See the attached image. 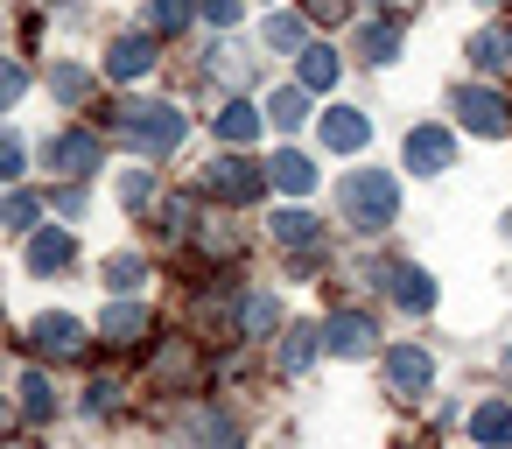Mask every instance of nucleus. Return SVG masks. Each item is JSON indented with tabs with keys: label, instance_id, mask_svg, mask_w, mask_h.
<instances>
[{
	"label": "nucleus",
	"instance_id": "f257e3e1",
	"mask_svg": "<svg viewBox=\"0 0 512 449\" xmlns=\"http://www.w3.org/2000/svg\"><path fill=\"white\" fill-rule=\"evenodd\" d=\"M113 113V127L141 148V155H169V148H183V113L176 106H148V99H127V106H106Z\"/></svg>",
	"mask_w": 512,
	"mask_h": 449
},
{
	"label": "nucleus",
	"instance_id": "f03ea898",
	"mask_svg": "<svg viewBox=\"0 0 512 449\" xmlns=\"http://www.w3.org/2000/svg\"><path fill=\"white\" fill-rule=\"evenodd\" d=\"M337 197H344V225H358V232H379V225H393V211H400V183H393L386 169H351Z\"/></svg>",
	"mask_w": 512,
	"mask_h": 449
},
{
	"label": "nucleus",
	"instance_id": "7ed1b4c3",
	"mask_svg": "<svg viewBox=\"0 0 512 449\" xmlns=\"http://www.w3.org/2000/svg\"><path fill=\"white\" fill-rule=\"evenodd\" d=\"M449 113L463 120V134H484V141L512 134V106H505L491 85H456V92H449Z\"/></svg>",
	"mask_w": 512,
	"mask_h": 449
},
{
	"label": "nucleus",
	"instance_id": "20e7f679",
	"mask_svg": "<svg viewBox=\"0 0 512 449\" xmlns=\"http://www.w3.org/2000/svg\"><path fill=\"white\" fill-rule=\"evenodd\" d=\"M204 190H211L218 204H253V197L267 190V169H260V162H246V155H225V162H211Z\"/></svg>",
	"mask_w": 512,
	"mask_h": 449
},
{
	"label": "nucleus",
	"instance_id": "39448f33",
	"mask_svg": "<svg viewBox=\"0 0 512 449\" xmlns=\"http://www.w3.org/2000/svg\"><path fill=\"white\" fill-rule=\"evenodd\" d=\"M372 344H379V323L365 309H344V316L323 323V351H337V358H365Z\"/></svg>",
	"mask_w": 512,
	"mask_h": 449
},
{
	"label": "nucleus",
	"instance_id": "423d86ee",
	"mask_svg": "<svg viewBox=\"0 0 512 449\" xmlns=\"http://www.w3.org/2000/svg\"><path fill=\"white\" fill-rule=\"evenodd\" d=\"M449 162H456V134L449 127H414L407 134V169L414 176H442Z\"/></svg>",
	"mask_w": 512,
	"mask_h": 449
},
{
	"label": "nucleus",
	"instance_id": "0eeeda50",
	"mask_svg": "<svg viewBox=\"0 0 512 449\" xmlns=\"http://www.w3.org/2000/svg\"><path fill=\"white\" fill-rule=\"evenodd\" d=\"M386 386H393V393H428V386H435V358H428L421 344H393V351H386Z\"/></svg>",
	"mask_w": 512,
	"mask_h": 449
},
{
	"label": "nucleus",
	"instance_id": "6e6552de",
	"mask_svg": "<svg viewBox=\"0 0 512 449\" xmlns=\"http://www.w3.org/2000/svg\"><path fill=\"white\" fill-rule=\"evenodd\" d=\"M43 169L92 176V169H99V141H92V134H50V141H43Z\"/></svg>",
	"mask_w": 512,
	"mask_h": 449
},
{
	"label": "nucleus",
	"instance_id": "1a4fd4ad",
	"mask_svg": "<svg viewBox=\"0 0 512 449\" xmlns=\"http://www.w3.org/2000/svg\"><path fill=\"white\" fill-rule=\"evenodd\" d=\"M29 337H36V351H43V358H78V351H85V323H78V316H64V309H57V316H36V330H29Z\"/></svg>",
	"mask_w": 512,
	"mask_h": 449
},
{
	"label": "nucleus",
	"instance_id": "9d476101",
	"mask_svg": "<svg viewBox=\"0 0 512 449\" xmlns=\"http://www.w3.org/2000/svg\"><path fill=\"white\" fill-rule=\"evenodd\" d=\"M183 435H190V449H239V421L225 407H190Z\"/></svg>",
	"mask_w": 512,
	"mask_h": 449
},
{
	"label": "nucleus",
	"instance_id": "9b49d317",
	"mask_svg": "<svg viewBox=\"0 0 512 449\" xmlns=\"http://www.w3.org/2000/svg\"><path fill=\"white\" fill-rule=\"evenodd\" d=\"M365 141H372V120H365L358 106H330V113H323V148L351 155V148H365Z\"/></svg>",
	"mask_w": 512,
	"mask_h": 449
},
{
	"label": "nucleus",
	"instance_id": "f8f14e48",
	"mask_svg": "<svg viewBox=\"0 0 512 449\" xmlns=\"http://www.w3.org/2000/svg\"><path fill=\"white\" fill-rule=\"evenodd\" d=\"M106 71H113V78H148V71H155V36H120V43L106 50Z\"/></svg>",
	"mask_w": 512,
	"mask_h": 449
},
{
	"label": "nucleus",
	"instance_id": "ddd939ff",
	"mask_svg": "<svg viewBox=\"0 0 512 449\" xmlns=\"http://www.w3.org/2000/svg\"><path fill=\"white\" fill-rule=\"evenodd\" d=\"M267 183H274V190H288V197H309V190H316V162H309V155H295V148H281V155L267 162Z\"/></svg>",
	"mask_w": 512,
	"mask_h": 449
},
{
	"label": "nucleus",
	"instance_id": "4468645a",
	"mask_svg": "<svg viewBox=\"0 0 512 449\" xmlns=\"http://www.w3.org/2000/svg\"><path fill=\"white\" fill-rule=\"evenodd\" d=\"M386 288H393V302H400V309H414V316H421V309H435V281H428L421 267H393V274H386Z\"/></svg>",
	"mask_w": 512,
	"mask_h": 449
},
{
	"label": "nucleus",
	"instance_id": "2eb2a0df",
	"mask_svg": "<svg viewBox=\"0 0 512 449\" xmlns=\"http://www.w3.org/2000/svg\"><path fill=\"white\" fill-rule=\"evenodd\" d=\"M141 330H148V309H141V302H113V309L99 316V337H106V344H141Z\"/></svg>",
	"mask_w": 512,
	"mask_h": 449
},
{
	"label": "nucleus",
	"instance_id": "dca6fc26",
	"mask_svg": "<svg viewBox=\"0 0 512 449\" xmlns=\"http://www.w3.org/2000/svg\"><path fill=\"white\" fill-rule=\"evenodd\" d=\"M71 253H78V246H71V232H57V225L29 239V267H36V274H57V267H71Z\"/></svg>",
	"mask_w": 512,
	"mask_h": 449
},
{
	"label": "nucleus",
	"instance_id": "f3484780",
	"mask_svg": "<svg viewBox=\"0 0 512 449\" xmlns=\"http://www.w3.org/2000/svg\"><path fill=\"white\" fill-rule=\"evenodd\" d=\"M470 435H477L484 449H505V442H512V407H505V400H484V407L470 414Z\"/></svg>",
	"mask_w": 512,
	"mask_h": 449
},
{
	"label": "nucleus",
	"instance_id": "a211bd4d",
	"mask_svg": "<svg viewBox=\"0 0 512 449\" xmlns=\"http://www.w3.org/2000/svg\"><path fill=\"white\" fill-rule=\"evenodd\" d=\"M470 64L477 71H505L512 64V29H477L470 36Z\"/></svg>",
	"mask_w": 512,
	"mask_h": 449
},
{
	"label": "nucleus",
	"instance_id": "6ab92c4d",
	"mask_svg": "<svg viewBox=\"0 0 512 449\" xmlns=\"http://www.w3.org/2000/svg\"><path fill=\"white\" fill-rule=\"evenodd\" d=\"M337 71H344V64H337V50H330V43H309V50H302V92H330V85H337Z\"/></svg>",
	"mask_w": 512,
	"mask_h": 449
},
{
	"label": "nucleus",
	"instance_id": "aec40b11",
	"mask_svg": "<svg viewBox=\"0 0 512 449\" xmlns=\"http://www.w3.org/2000/svg\"><path fill=\"white\" fill-rule=\"evenodd\" d=\"M274 323H281V302H274V295H260V288L239 295V337H267Z\"/></svg>",
	"mask_w": 512,
	"mask_h": 449
},
{
	"label": "nucleus",
	"instance_id": "412c9836",
	"mask_svg": "<svg viewBox=\"0 0 512 449\" xmlns=\"http://www.w3.org/2000/svg\"><path fill=\"white\" fill-rule=\"evenodd\" d=\"M274 239H281V246H295V253H309V246L323 239V225H316L309 211H274Z\"/></svg>",
	"mask_w": 512,
	"mask_h": 449
},
{
	"label": "nucleus",
	"instance_id": "4be33fe9",
	"mask_svg": "<svg viewBox=\"0 0 512 449\" xmlns=\"http://www.w3.org/2000/svg\"><path fill=\"white\" fill-rule=\"evenodd\" d=\"M211 127H218V141H232V148H246V141H253V134H260V113H253V106H239V99H232V106H225V113H218V120H211Z\"/></svg>",
	"mask_w": 512,
	"mask_h": 449
},
{
	"label": "nucleus",
	"instance_id": "5701e85b",
	"mask_svg": "<svg viewBox=\"0 0 512 449\" xmlns=\"http://www.w3.org/2000/svg\"><path fill=\"white\" fill-rule=\"evenodd\" d=\"M316 344H323V323H295V330H288V344H281V365H288V372H302V365L316 358Z\"/></svg>",
	"mask_w": 512,
	"mask_h": 449
},
{
	"label": "nucleus",
	"instance_id": "b1692460",
	"mask_svg": "<svg viewBox=\"0 0 512 449\" xmlns=\"http://www.w3.org/2000/svg\"><path fill=\"white\" fill-rule=\"evenodd\" d=\"M267 120H274L281 134H295V127L309 120V92H274V99H267Z\"/></svg>",
	"mask_w": 512,
	"mask_h": 449
},
{
	"label": "nucleus",
	"instance_id": "393cba45",
	"mask_svg": "<svg viewBox=\"0 0 512 449\" xmlns=\"http://www.w3.org/2000/svg\"><path fill=\"white\" fill-rule=\"evenodd\" d=\"M141 22H148V36H176V29L190 22V0H148Z\"/></svg>",
	"mask_w": 512,
	"mask_h": 449
},
{
	"label": "nucleus",
	"instance_id": "a878e982",
	"mask_svg": "<svg viewBox=\"0 0 512 449\" xmlns=\"http://www.w3.org/2000/svg\"><path fill=\"white\" fill-rule=\"evenodd\" d=\"M358 50H365V64H393V57H400V29H393V22H386V29L372 22V29L358 36Z\"/></svg>",
	"mask_w": 512,
	"mask_h": 449
},
{
	"label": "nucleus",
	"instance_id": "bb28decb",
	"mask_svg": "<svg viewBox=\"0 0 512 449\" xmlns=\"http://www.w3.org/2000/svg\"><path fill=\"white\" fill-rule=\"evenodd\" d=\"M22 407H29L36 421H50V414H57V386H50L43 372H22Z\"/></svg>",
	"mask_w": 512,
	"mask_h": 449
},
{
	"label": "nucleus",
	"instance_id": "cd10ccee",
	"mask_svg": "<svg viewBox=\"0 0 512 449\" xmlns=\"http://www.w3.org/2000/svg\"><path fill=\"white\" fill-rule=\"evenodd\" d=\"M267 50H295V57H302V50H309V43H302V22H295V15H267Z\"/></svg>",
	"mask_w": 512,
	"mask_h": 449
},
{
	"label": "nucleus",
	"instance_id": "c85d7f7f",
	"mask_svg": "<svg viewBox=\"0 0 512 449\" xmlns=\"http://www.w3.org/2000/svg\"><path fill=\"white\" fill-rule=\"evenodd\" d=\"M50 92H57V99H85V92H92V78H85L78 64H57V71H50Z\"/></svg>",
	"mask_w": 512,
	"mask_h": 449
},
{
	"label": "nucleus",
	"instance_id": "c756f323",
	"mask_svg": "<svg viewBox=\"0 0 512 449\" xmlns=\"http://www.w3.org/2000/svg\"><path fill=\"white\" fill-rule=\"evenodd\" d=\"M148 197H155V176H148V169L120 176V204H127V211H148Z\"/></svg>",
	"mask_w": 512,
	"mask_h": 449
},
{
	"label": "nucleus",
	"instance_id": "7c9ffc66",
	"mask_svg": "<svg viewBox=\"0 0 512 449\" xmlns=\"http://www.w3.org/2000/svg\"><path fill=\"white\" fill-rule=\"evenodd\" d=\"M190 218H197V204H190V197H169V204H162V232H169V239H183V232H190Z\"/></svg>",
	"mask_w": 512,
	"mask_h": 449
},
{
	"label": "nucleus",
	"instance_id": "2f4dec72",
	"mask_svg": "<svg viewBox=\"0 0 512 449\" xmlns=\"http://www.w3.org/2000/svg\"><path fill=\"white\" fill-rule=\"evenodd\" d=\"M22 162H29V148H22L15 134H0V183H15V176H22Z\"/></svg>",
	"mask_w": 512,
	"mask_h": 449
},
{
	"label": "nucleus",
	"instance_id": "473e14b6",
	"mask_svg": "<svg viewBox=\"0 0 512 449\" xmlns=\"http://www.w3.org/2000/svg\"><path fill=\"white\" fill-rule=\"evenodd\" d=\"M239 8H246V0H197V15H204L211 29H232V22H239Z\"/></svg>",
	"mask_w": 512,
	"mask_h": 449
},
{
	"label": "nucleus",
	"instance_id": "72a5a7b5",
	"mask_svg": "<svg viewBox=\"0 0 512 449\" xmlns=\"http://www.w3.org/2000/svg\"><path fill=\"white\" fill-rule=\"evenodd\" d=\"M22 92H29V71L22 64H0V106H15Z\"/></svg>",
	"mask_w": 512,
	"mask_h": 449
},
{
	"label": "nucleus",
	"instance_id": "f704fd0d",
	"mask_svg": "<svg viewBox=\"0 0 512 449\" xmlns=\"http://www.w3.org/2000/svg\"><path fill=\"white\" fill-rule=\"evenodd\" d=\"M106 281H113V288H134V281H141V260H134V253L106 260Z\"/></svg>",
	"mask_w": 512,
	"mask_h": 449
},
{
	"label": "nucleus",
	"instance_id": "c9c22d12",
	"mask_svg": "<svg viewBox=\"0 0 512 449\" xmlns=\"http://www.w3.org/2000/svg\"><path fill=\"white\" fill-rule=\"evenodd\" d=\"M36 211H43V204H36V197H8V204H0V218H8V225H15V232H22V225H29V218H36Z\"/></svg>",
	"mask_w": 512,
	"mask_h": 449
},
{
	"label": "nucleus",
	"instance_id": "e433bc0d",
	"mask_svg": "<svg viewBox=\"0 0 512 449\" xmlns=\"http://www.w3.org/2000/svg\"><path fill=\"white\" fill-rule=\"evenodd\" d=\"M302 8H309L316 22H344V15H351V0H302Z\"/></svg>",
	"mask_w": 512,
	"mask_h": 449
},
{
	"label": "nucleus",
	"instance_id": "4c0bfd02",
	"mask_svg": "<svg viewBox=\"0 0 512 449\" xmlns=\"http://www.w3.org/2000/svg\"><path fill=\"white\" fill-rule=\"evenodd\" d=\"M113 393H120V386H113V379H92V386H85V407H92V414H99V407H113Z\"/></svg>",
	"mask_w": 512,
	"mask_h": 449
},
{
	"label": "nucleus",
	"instance_id": "58836bf2",
	"mask_svg": "<svg viewBox=\"0 0 512 449\" xmlns=\"http://www.w3.org/2000/svg\"><path fill=\"white\" fill-rule=\"evenodd\" d=\"M379 8H393V0H379Z\"/></svg>",
	"mask_w": 512,
	"mask_h": 449
},
{
	"label": "nucleus",
	"instance_id": "ea45409f",
	"mask_svg": "<svg viewBox=\"0 0 512 449\" xmlns=\"http://www.w3.org/2000/svg\"><path fill=\"white\" fill-rule=\"evenodd\" d=\"M0 449H8V442H0Z\"/></svg>",
	"mask_w": 512,
	"mask_h": 449
}]
</instances>
